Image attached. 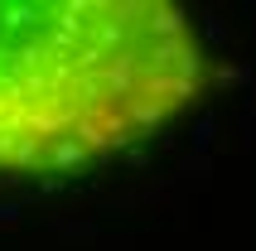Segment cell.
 Wrapping results in <instances>:
<instances>
[{"label":"cell","mask_w":256,"mask_h":251,"mask_svg":"<svg viewBox=\"0 0 256 251\" xmlns=\"http://www.w3.org/2000/svg\"><path fill=\"white\" fill-rule=\"evenodd\" d=\"M208 87V48L170 0H0V179L136 150Z\"/></svg>","instance_id":"6da1fadb"}]
</instances>
